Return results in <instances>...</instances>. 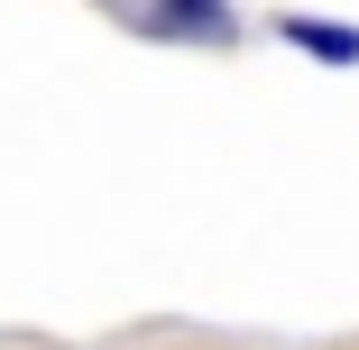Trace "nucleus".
I'll use <instances>...</instances> for the list:
<instances>
[{"label":"nucleus","mask_w":359,"mask_h":350,"mask_svg":"<svg viewBox=\"0 0 359 350\" xmlns=\"http://www.w3.org/2000/svg\"><path fill=\"white\" fill-rule=\"evenodd\" d=\"M285 37L313 46V55H332V65H350V55H359V37H350V28H332V19H285Z\"/></svg>","instance_id":"f257e3e1"}]
</instances>
